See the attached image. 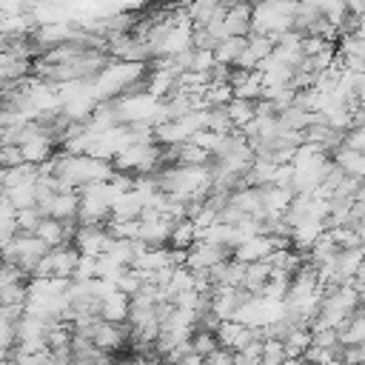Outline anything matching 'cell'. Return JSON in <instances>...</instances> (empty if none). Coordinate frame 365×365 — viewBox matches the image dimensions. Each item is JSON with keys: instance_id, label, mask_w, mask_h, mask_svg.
Returning <instances> with one entry per match:
<instances>
[{"instance_id": "17", "label": "cell", "mask_w": 365, "mask_h": 365, "mask_svg": "<svg viewBox=\"0 0 365 365\" xmlns=\"http://www.w3.org/2000/svg\"><path fill=\"white\" fill-rule=\"evenodd\" d=\"M40 220H43V211H40L37 205L14 211V222H17V231H29V234H34V228L40 225Z\"/></svg>"}, {"instance_id": "14", "label": "cell", "mask_w": 365, "mask_h": 365, "mask_svg": "<svg viewBox=\"0 0 365 365\" xmlns=\"http://www.w3.org/2000/svg\"><path fill=\"white\" fill-rule=\"evenodd\" d=\"M197 240H200V237H197V225H194L188 217H182V220H177V222H174V228H171L168 248H185V251H188Z\"/></svg>"}, {"instance_id": "9", "label": "cell", "mask_w": 365, "mask_h": 365, "mask_svg": "<svg viewBox=\"0 0 365 365\" xmlns=\"http://www.w3.org/2000/svg\"><path fill=\"white\" fill-rule=\"evenodd\" d=\"M334 165L339 171H345L348 177H356V180H365V151H356V148H348V145H339L334 154H331Z\"/></svg>"}, {"instance_id": "4", "label": "cell", "mask_w": 365, "mask_h": 365, "mask_svg": "<svg viewBox=\"0 0 365 365\" xmlns=\"http://www.w3.org/2000/svg\"><path fill=\"white\" fill-rule=\"evenodd\" d=\"M234 251L225 248V245H217V242H208V240H197L188 251H185V268L191 271H208L214 265H220L222 259H228Z\"/></svg>"}, {"instance_id": "5", "label": "cell", "mask_w": 365, "mask_h": 365, "mask_svg": "<svg viewBox=\"0 0 365 365\" xmlns=\"http://www.w3.org/2000/svg\"><path fill=\"white\" fill-rule=\"evenodd\" d=\"M108 240H111L108 225H80V222H77L74 237H71V245H74L83 257H100V254H106Z\"/></svg>"}, {"instance_id": "13", "label": "cell", "mask_w": 365, "mask_h": 365, "mask_svg": "<svg viewBox=\"0 0 365 365\" xmlns=\"http://www.w3.org/2000/svg\"><path fill=\"white\" fill-rule=\"evenodd\" d=\"M242 48H245V37H225V40H220L214 46V63L231 68V66H237Z\"/></svg>"}, {"instance_id": "10", "label": "cell", "mask_w": 365, "mask_h": 365, "mask_svg": "<svg viewBox=\"0 0 365 365\" xmlns=\"http://www.w3.org/2000/svg\"><path fill=\"white\" fill-rule=\"evenodd\" d=\"M128 308H131V297H125L123 291H111L103 297L100 302V317L108 322H128Z\"/></svg>"}, {"instance_id": "6", "label": "cell", "mask_w": 365, "mask_h": 365, "mask_svg": "<svg viewBox=\"0 0 365 365\" xmlns=\"http://www.w3.org/2000/svg\"><path fill=\"white\" fill-rule=\"evenodd\" d=\"M77 202H80L77 191H74V188H63V191L48 194L46 200H40V202H37V208L43 211V217H51V220H63V222H68V220H77Z\"/></svg>"}, {"instance_id": "1", "label": "cell", "mask_w": 365, "mask_h": 365, "mask_svg": "<svg viewBox=\"0 0 365 365\" xmlns=\"http://www.w3.org/2000/svg\"><path fill=\"white\" fill-rule=\"evenodd\" d=\"M48 251V245L37 237V234H29V231H17L6 245H3V259L11 262L14 268H20L23 274H31L34 265L40 262V257Z\"/></svg>"}, {"instance_id": "16", "label": "cell", "mask_w": 365, "mask_h": 365, "mask_svg": "<svg viewBox=\"0 0 365 365\" xmlns=\"http://www.w3.org/2000/svg\"><path fill=\"white\" fill-rule=\"evenodd\" d=\"M308 345H311V331H308V328H294V331L282 339L285 356H302Z\"/></svg>"}, {"instance_id": "20", "label": "cell", "mask_w": 365, "mask_h": 365, "mask_svg": "<svg viewBox=\"0 0 365 365\" xmlns=\"http://www.w3.org/2000/svg\"><path fill=\"white\" fill-rule=\"evenodd\" d=\"M222 3H240V0H222Z\"/></svg>"}, {"instance_id": "18", "label": "cell", "mask_w": 365, "mask_h": 365, "mask_svg": "<svg viewBox=\"0 0 365 365\" xmlns=\"http://www.w3.org/2000/svg\"><path fill=\"white\" fill-rule=\"evenodd\" d=\"M202 365H231V351L228 348H214L208 356H202Z\"/></svg>"}, {"instance_id": "15", "label": "cell", "mask_w": 365, "mask_h": 365, "mask_svg": "<svg viewBox=\"0 0 365 365\" xmlns=\"http://www.w3.org/2000/svg\"><path fill=\"white\" fill-rule=\"evenodd\" d=\"M0 305L6 308H14V311H23L26 305V282H9V285H0Z\"/></svg>"}, {"instance_id": "2", "label": "cell", "mask_w": 365, "mask_h": 365, "mask_svg": "<svg viewBox=\"0 0 365 365\" xmlns=\"http://www.w3.org/2000/svg\"><path fill=\"white\" fill-rule=\"evenodd\" d=\"M77 259H80V251H77L71 242L54 245V248H48V251L40 257V262H37L34 271H31V277H60V279H71Z\"/></svg>"}, {"instance_id": "8", "label": "cell", "mask_w": 365, "mask_h": 365, "mask_svg": "<svg viewBox=\"0 0 365 365\" xmlns=\"http://www.w3.org/2000/svg\"><path fill=\"white\" fill-rule=\"evenodd\" d=\"M177 220L171 217H157V220H140V234L137 240H143L145 245H168V237H171V228H174Z\"/></svg>"}, {"instance_id": "11", "label": "cell", "mask_w": 365, "mask_h": 365, "mask_svg": "<svg viewBox=\"0 0 365 365\" xmlns=\"http://www.w3.org/2000/svg\"><path fill=\"white\" fill-rule=\"evenodd\" d=\"M225 114H228V120H231L234 128H245V125L254 120V114H257V100L231 97V100L225 103Z\"/></svg>"}, {"instance_id": "12", "label": "cell", "mask_w": 365, "mask_h": 365, "mask_svg": "<svg viewBox=\"0 0 365 365\" xmlns=\"http://www.w3.org/2000/svg\"><path fill=\"white\" fill-rule=\"evenodd\" d=\"M268 277H271V262H268V259L248 262V265H245V277H242V285H240V288H245L248 294H259V291H262V285L268 282Z\"/></svg>"}, {"instance_id": "3", "label": "cell", "mask_w": 365, "mask_h": 365, "mask_svg": "<svg viewBox=\"0 0 365 365\" xmlns=\"http://www.w3.org/2000/svg\"><path fill=\"white\" fill-rule=\"evenodd\" d=\"M88 339H91L100 351L114 354V351H120V348L131 339V328H128V322H108V319L97 317V322H94Z\"/></svg>"}, {"instance_id": "7", "label": "cell", "mask_w": 365, "mask_h": 365, "mask_svg": "<svg viewBox=\"0 0 365 365\" xmlns=\"http://www.w3.org/2000/svg\"><path fill=\"white\" fill-rule=\"evenodd\" d=\"M271 251H277L274 248V237L271 234H251V237H245L237 248H234V259H240V262H259V259H265Z\"/></svg>"}, {"instance_id": "19", "label": "cell", "mask_w": 365, "mask_h": 365, "mask_svg": "<svg viewBox=\"0 0 365 365\" xmlns=\"http://www.w3.org/2000/svg\"><path fill=\"white\" fill-rule=\"evenodd\" d=\"M279 365H305V359L302 356H285Z\"/></svg>"}]
</instances>
